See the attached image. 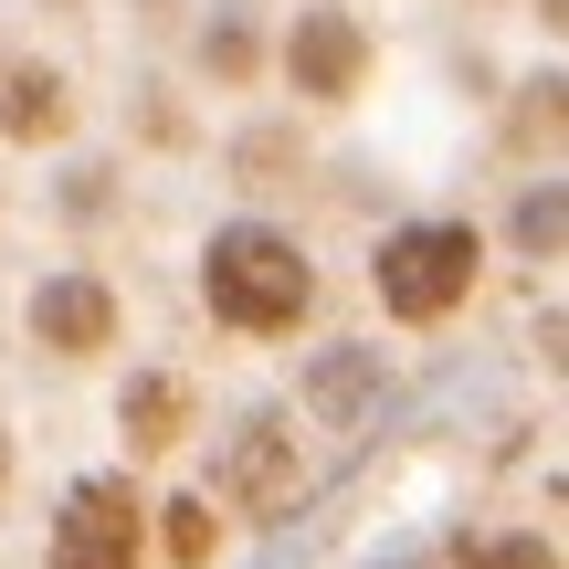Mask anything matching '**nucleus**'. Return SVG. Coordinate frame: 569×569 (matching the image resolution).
I'll use <instances>...</instances> for the list:
<instances>
[{
  "label": "nucleus",
  "mask_w": 569,
  "mask_h": 569,
  "mask_svg": "<svg viewBox=\"0 0 569 569\" xmlns=\"http://www.w3.org/2000/svg\"><path fill=\"white\" fill-rule=\"evenodd\" d=\"M201 296H211V317L243 327V338H296L306 306H317V274H306V253L284 243V232L232 222V232H211V253H201Z\"/></svg>",
  "instance_id": "nucleus-1"
},
{
  "label": "nucleus",
  "mask_w": 569,
  "mask_h": 569,
  "mask_svg": "<svg viewBox=\"0 0 569 569\" xmlns=\"http://www.w3.org/2000/svg\"><path fill=\"white\" fill-rule=\"evenodd\" d=\"M475 264H486V243H475L465 222H411V232L380 243V306L411 317V327H432V317H453V306L475 296Z\"/></svg>",
  "instance_id": "nucleus-2"
},
{
  "label": "nucleus",
  "mask_w": 569,
  "mask_h": 569,
  "mask_svg": "<svg viewBox=\"0 0 569 569\" xmlns=\"http://www.w3.org/2000/svg\"><path fill=\"white\" fill-rule=\"evenodd\" d=\"M138 549H148V517H138V496H127L117 475H96V486L63 496L53 569H138Z\"/></svg>",
  "instance_id": "nucleus-3"
},
{
  "label": "nucleus",
  "mask_w": 569,
  "mask_h": 569,
  "mask_svg": "<svg viewBox=\"0 0 569 569\" xmlns=\"http://www.w3.org/2000/svg\"><path fill=\"white\" fill-rule=\"evenodd\" d=\"M284 63H296L306 96L338 106V96H359V84H369V32H359L348 11H306V21H296V42H284Z\"/></svg>",
  "instance_id": "nucleus-4"
},
{
  "label": "nucleus",
  "mask_w": 569,
  "mask_h": 569,
  "mask_svg": "<svg viewBox=\"0 0 569 569\" xmlns=\"http://www.w3.org/2000/svg\"><path fill=\"white\" fill-rule=\"evenodd\" d=\"M32 338L63 348V359H96V348L117 338V296H106L96 274H53V284L32 296Z\"/></svg>",
  "instance_id": "nucleus-5"
},
{
  "label": "nucleus",
  "mask_w": 569,
  "mask_h": 569,
  "mask_svg": "<svg viewBox=\"0 0 569 569\" xmlns=\"http://www.w3.org/2000/svg\"><path fill=\"white\" fill-rule=\"evenodd\" d=\"M232 496H243L253 517L296 507V432L284 422H243V443H232Z\"/></svg>",
  "instance_id": "nucleus-6"
},
{
  "label": "nucleus",
  "mask_w": 569,
  "mask_h": 569,
  "mask_svg": "<svg viewBox=\"0 0 569 569\" xmlns=\"http://www.w3.org/2000/svg\"><path fill=\"white\" fill-rule=\"evenodd\" d=\"M180 432H190V390L180 380H127V443L159 453V443H180Z\"/></svg>",
  "instance_id": "nucleus-7"
},
{
  "label": "nucleus",
  "mask_w": 569,
  "mask_h": 569,
  "mask_svg": "<svg viewBox=\"0 0 569 569\" xmlns=\"http://www.w3.org/2000/svg\"><path fill=\"white\" fill-rule=\"evenodd\" d=\"M0 127H11V138H53V127H63V84L42 74V63H21L11 96H0Z\"/></svg>",
  "instance_id": "nucleus-8"
},
{
  "label": "nucleus",
  "mask_w": 569,
  "mask_h": 569,
  "mask_svg": "<svg viewBox=\"0 0 569 569\" xmlns=\"http://www.w3.org/2000/svg\"><path fill=\"white\" fill-rule=\"evenodd\" d=\"M453 569H559V549H549V538H528V528H507V538H465Z\"/></svg>",
  "instance_id": "nucleus-9"
},
{
  "label": "nucleus",
  "mask_w": 569,
  "mask_h": 569,
  "mask_svg": "<svg viewBox=\"0 0 569 569\" xmlns=\"http://www.w3.org/2000/svg\"><path fill=\"white\" fill-rule=\"evenodd\" d=\"M211 538H222V528H211L201 507H180V517H169V549H180V559H211Z\"/></svg>",
  "instance_id": "nucleus-10"
},
{
  "label": "nucleus",
  "mask_w": 569,
  "mask_h": 569,
  "mask_svg": "<svg viewBox=\"0 0 569 569\" xmlns=\"http://www.w3.org/2000/svg\"><path fill=\"white\" fill-rule=\"evenodd\" d=\"M211 74H253V32H211Z\"/></svg>",
  "instance_id": "nucleus-11"
},
{
  "label": "nucleus",
  "mask_w": 569,
  "mask_h": 569,
  "mask_svg": "<svg viewBox=\"0 0 569 569\" xmlns=\"http://www.w3.org/2000/svg\"><path fill=\"white\" fill-rule=\"evenodd\" d=\"M0 486H11V443H0Z\"/></svg>",
  "instance_id": "nucleus-12"
}]
</instances>
